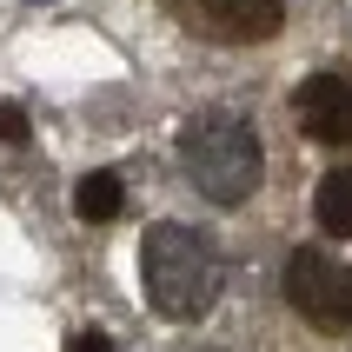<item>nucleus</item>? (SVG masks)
<instances>
[{
  "label": "nucleus",
  "instance_id": "nucleus-1",
  "mask_svg": "<svg viewBox=\"0 0 352 352\" xmlns=\"http://www.w3.org/2000/svg\"><path fill=\"white\" fill-rule=\"evenodd\" d=\"M140 279H146L153 313L186 326L219 299V253L206 233L166 219V226H146V239H140Z\"/></svg>",
  "mask_w": 352,
  "mask_h": 352
},
{
  "label": "nucleus",
  "instance_id": "nucleus-2",
  "mask_svg": "<svg viewBox=\"0 0 352 352\" xmlns=\"http://www.w3.org/2000/svg\"><path fill=\"white\" fill-rule=\"evenodd\" d=\"M179 166L213 206H239V199L259 186V133L239 113H193L179 126Z\"/></svg>",
  "mask_w": 352,
  "mask_h": 352
},
{
  "label": "nucleus",
  "instance_id": "nucleus-3",
  "mask_svg": "<svg viewBox=\"0 0 352 352\" xmlns=\"http://www.w3.org/2000/svg\"><path fill=\"white\" fill-rule=\"evenodd\" d=\"M286 299L319 333H346L352 326V266H339L326 246H299L286 259Z\"/></svg>",
  "mask_w": 352,
  "mask_h": 352
},
{
  "label": "nucleus",
  "instance_id": "nucleus-4",
  "mask_svg": "<svg viewBox=\"0 0 352 352\" xmlns=\"http://www.w3.org/2000/svg\"><path fill=\"white\" fill-rule=\"evenodd\" d=\"M160 7H166L186 34L213 40V47H253V40H273L279 20H286V0H160Z\"/></svg>",
  "mask_w": 352,
  "mask_h": 352
},
{
  "label": "nucleus",
  "instance_id": "nucleus-5",
  "mask_svg": "<svg viewBox=\"0 0 352 352\" xmlns=\"http://www.w3.org/2000/svg\"><path fill=\"white\" fill-rule=\"evenodd\" d=\"M293 113H299V126H306L313 140H326V146H352V87L339 74L299 80Z\"/></svg>",
  "mask_w": 352,
  "mask_h": 352
},
{
  "label": "nucleus",
  "instance_id": "nucleus-6",
  "mask_svg": "<svg viewBox=\"0 0 352 352\" xmlns=\"http://www.w3.org/2000/svg\"><path fill=\"white\" fill-rule=\"evenodd\" d=\"M313 213H319V226H326L333 239H352V166H339V173L319 179Z\"/></svg>",
  "mask_w": 352,
  "mask_h": 352
},
{
  "label": "nucleus",
  "instance_id": "nucleus-7",
  "mask_svg": "<svg viewBox=\"0 0 352 352\" xmlns=\"http://www.w3.org/2000/svg\"><path fill=\"white\" fill-rule=\"evenodd\" d=\"M74 206H80V219H120V206H126V193H120V173H87L80 179V193H74Z\"/></svg>",
  "mask_w": 352,
  "mask_h": 352
},
{
  "label": "nucleus",
  "instance_id": "nucleus-8",
  "mask_svg": "<svg viewBox=\"0 0 352 352\" xmlns=\"http://www.w3.org/2000/svg\"><path fill=\"white\" fill-rule=\"evenodd\" d=\"M0 133H7V140H27V113H20V107H0Z\"/></svg>",
  "mask_w": 352,
  "mask_h": 352
},
{
  "label": "nucleus",
  "instance_id": "nucleus-9",
  "mask_svg": "<svg viewBox=\"0 0 352 352\" xmlns=\"http://www.w3.org/2000/svg\"><path fill=\"white\" fill-rule=\"evenodd\" d=\"M67 352H107V333H74V339H67Z\"/></svg>",
  "mask_w": 352,
  "mask_h": 352
}]
</instances>
